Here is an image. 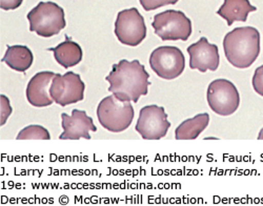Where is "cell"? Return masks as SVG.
I'll return each instance as SVG.
<instances>
[{
	"instance_id": "8fae6325",
	"label": "cell",
	"mask_w": 263,
	"mask_h": 206,
	"mask_svg": "<svg viewBox=\"0 0 263 206\" xmlns=\"http://www.w3.org/2000/svg\"><path fill=\"white\" fill-rule=\"evenodd\" d=\"M61 126L63 133L60 135V140H79L81 138L90 140V132H96L93 119L86 115L84 110L73 109L72 116L68 114H61Z\"/></svg>"
},
{
	"instance_id": "7402d4cb",
	"label": "cell",
	"mask_w": 263,
	"mask_h": 206,
	"mask_svg": "<svg viewBox=\"0 0 263 206\" xmlns=\"http://www.w3.org/2000/svg\"><path fill=\"white\" fill-rule=\"evenodd\" d=\"M24 0H0V8L5 11L18 9Z\"/></svg>"
},
{
	"instance_id": "6da1fadb",
	"label": "cell",
	"mask_w": 263,
	"mask_h": 206,
	"mask_svg": "<svg viewBox=\"0 0 263 206\" xmlns=\"http://www.w3.org/2000/svg\"><path fill=\"white\" fill-rule=\"evenodd\" d=\"M149 75L144 65L138 60H120L114 64L105 80L109 83L108 91L121 101L138 102L141 96L147 94Z\"/></svg>"
},
{
	"instance_id": "7a4b0ae2",
	"label": "cell",
	"mask_w": 263,
	"mask_h": 206,
	"mask_svg": "<svg viewBox=\"0 0 263 206\" xmlns=\"http://www.w3.org/2000/svg\"><path fill=\"white\" fill-rule=\"evenodd\" d=\"M223 49L228 61L235 67L248 68L260 53V34L253 27L237 28L223 39Z\"/></svg>"
},
{
	"instance_id": "4fadbf2b",
	"label": "cell",
	"mask_w": 263,
	"mask_h": 206,
	"mask_svg": "<svg viewBox=\"0 0 263 206\" xmlns=\"http://www.w3.org/2000/svg\"><path fill=\"white\" fill-rule=\"evenodd\" d=\"M56 74L53 72L37 73L27 86V99L35 107H46L54 101L50 95V87Z\"/></svg>"
},
{
	"instance_id": "603a6c76",
	"label": "cell",
	"mask_w": 263,
	"mask_h": 206,
	"mask_svg": "<svg viewBox=\"0 0 263 206\" xmlns=\"http://www.w3.org/2000/svg\"><path fill=\"white\" fill-rule=\"evenodd\" d=\"M258 139L259 140H263V128L260 130V133L258 135Z\"/></svg>"
},
{
	"instance_id": "7c38bea8",
	"label": "cell",
	"mask_w": 263,
	"mask_h": 206,
	"mask_svg": "<svg viewBox=\"0 0 263 206\" xmlns=\"http://www.w3.org/2000/svg\"><path fill=\"white\" fill-rule=\"evenodd\" d=\"M187 53L190 55V67L192 70L205 73L209 70L215 72L219 67L220 56H219L218 47L216 44H211L205 37L190 45Z\"/></svg>"
},
{
	"instance_id": "ffe728a7",
	"label": "cell",
	"mask_w": 263,
	"mask_h": 206,
	"mask_svg": "<svg viewBox=\"0 0 263 206\" xmlns=\"http://www.w3.org/2000/svg\"><path fill=\"white\" fill-rule=\"evenodd\" d=\"M252 82L256 93L263 97V65L256 68Z\"/></svg>"
},
{
	"instance_id": "5bb4252c",
	"label": "cell",
	"mask_w": 263,
	"mask_h": 206,
	"mask_svg": "<svg viewBox=\"0 0 263 206\" xmlns=\"http://www.w3.org/2000/svg\"><path fill=\"white\" fill-rule=\"evenodd\" d=\"M256 10L257 8L251 5L250 0H224L217 14L226 19L229 26H232L235 21H247L249 13Z\"/></svg>"
},
{
	"instance_id": "5b68a950",
	"label": "cell",
	"mask_w": 263,
	"mask_h": 206,
	"mask_svg": "<svg viewBox=\"0 0 263 206\" xmlns=\"http://www.w3.org/2000/svg\"><path fill=\"white\" fill-rule=\"evenodd\" d=\"M155 34L163 41H186L192 34V22L183 12L167 10L154 17Z\"/></svg>"
},
{
	"instance_id": "d6986e66",
	"label": "cell",
	"mask_w": 263,
	"mask_h": 206,
	"mask_svg": "<svg viewBox=\"0 0 263 206\" xmlns=\"http://www.w3.org/2000/svg\"><path fill=\"white\" fill-rule=\"evenodd\" d=\"M139 2L145 11H153L164 6L177 4L178 0H139Z\"/></svg>"
},
{
	"instance_id": "8992f818",
	"label": "cell",
	"mask_w": 263,
	"mask_h": 206,
	"mask_svg": "<svg viewBox=\"0 0 263 206\" xmlns=\"http://www.w3.org/2000/svg\"><path fill=\"white\" fill-rule=\"evenodd\" d=\"M206 97L210 107L220 116H230L239 107L238 89L228 79H216L211 82Z\"/></svg>"
},
{
	"instance_id": "3957f363",
	"label": "cell",
	"mask_w": 263,
	"mask_h": 206,
	"mask_svg": "<svg viewBox=\"0 0 263 206\" xmlns=\"http://www.w3.org/2000/svg\"><path fill=\"white\" fill-rule=\"evenodd\" d=\"M134 108L129 101H121L114 95L102 99L97 107L99 123L108 132L121 133L134 119Z\"/></svg>"
},
{
	"instance_id": "e0dca14e",
	"label": "cell",
	"mask_w": 263,
	"mask_h": 206,
	"mask_svg": "<svg viewBox=\"0 0 263 206\" xmlns=\"http://www.w3.org/2000/svg\"><path fill=\"white\" fill-rule=\"evenodd\" d=\"M209 122L210 115L208 113L199 114L183 121L175 130V137L177 140H194L208 127Z\"/></svg>"
},
{
	"instance_id": "ba28073f",
	"label": "cell",
	"mask_w": 263,
	"mask_h": 206,
	"mask_svg": "<svg viewBox=\"0 0 263 206\" xmlns=\"http://www.w3.org/2000/svg\"><path fill=\"white\" fill-rule=\"evenodd\" d=\"M149 65L157 76L165 80L179 77L185 67L183 53L176 47H160L152 52Z\"/></svg>"
},
{
	"instance_id": "30bf717a",
	"label": "cell",
	"mask_w": 263,
	"mask_h": 206,
	"mask_svg": "<svg viewBox=\"0 0 263 206\" xmlns=\"http://www.w3.org/2000/svg\"><path fill=\"white\" fill-rule=\"evenodd\" d=\"M170 127L171 123L164 108L154 104L141 108L135 128L145 140H160Z\"/></svg>"
},
{
	"instance_id": "9a60e30c",
	"label": "cell",
	"mask_w": 263,
	"mask_h": 206,
	"mask_svg": "<svg viewBox=\"0 0 263 206\" xmlns=\"http://www.w3.org/2000/svg\"><path fill=\"white\" fill-rule=\"evenodd\" d=\"M34 56L32 51L26 45H12L8 47L6 55L2 59L12 70L24 73L33 64Z\"/></svg>"
},
{
	"instance_id": "44dd1931",
	"label": "cell",
	"mask_w": 263,
	"mask_h": 206,
	"mask_svg": "<svg viewBox=\"0 0 263 206\" xmlns=\"http://www.w3.org/2000/svg\"><path fill=\"white\" fill-rule=\"evenodd\" d=\"M0 103H2V120H0V124L2 126L7 122L9 116L12 114V106L10 105V100L7 96L2 95L0 96Z\"/></svg>"
},
{
	"instance_id": "ac0fdd59",
	"label": "cell",
	"mask_w": 263,
	"mask_h": 206,
	"mask_svg": "<svg viewBox=\"0 0 263 206\" xmlns=\"http://www.w3.org/2000/svg\"><path fill=\"white\" fill-rule=\"evenodd\" d=\"M51 136L48 129L41 125H30L21 129L17 140H50Z\"/></svg>"
},
{
	"instance_id": "9c48e42d",
	"label": "cell",
	"mask_w": 263,
	"mask_h": 206,
	"mask_svg": "<svg viewBox=\"0 0 263 206\" xmlns=\"http://www.w3.org/2000/svg\"><path fill=\"white\" fill-rule=\"evenodd\" d=\"M84 90L85 84L80 76L73 72H68L64 75H55L50 87V95L55 103L67 106L83 100Z\"/></svg>"
},
{
	"instance_id": "2e32d148",
	"label": "cell",
	"mask_w": 263,
	"mask_h": 206,
	"mask_svg": "<svg viewBox=\"0 0 263 206\" xmlns=\"http://www.w3.org/2000/svg\"><path fill=\"white\" fill-rule=\"evenodd\" d=\"M54 53L56 61L64 68L73 67L77 65L82 59V50L80 45L69 37H65V41L58 44L56 48L50 49Z\"/></svg>"
},
{
	"instance_id": "277c9868",
	"label": "cell",
	"mask_w": 263,
	"mask_h": 206,
	"mask_svg": "<svg viewBox=\"0 0 263 206\" xmlns=\"http://www.w3.org/2000/svg\"><path fill=\"white\" fill-rule=\"evenodd\" d=\"M30 31L41 37H52L65 28L64 11L52 2H41L29 14Z\"/></svg>"
},
{
	"instance_id": "52a82bcc",
	"label": "cell",
	"mask_w": 263,
	"mask_h": 206,
	"mask_svg": "<svg viewBox=\"0 0 263 206\" xmlns=\"http://www.w3.org/2000/svg\"><path fill=\"white\" fill-rule=\"evenodd\" d=\"M115 35L122 44L129 47H137L145 39V22L136 8L118 13L115 22Z\"/></svg>"
}]
</instances>
